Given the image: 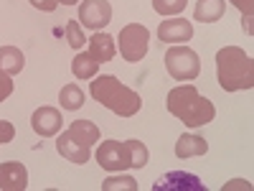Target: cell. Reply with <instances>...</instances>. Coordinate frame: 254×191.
Wrapping results in <instances>:
<instances>
[{
	"label": "cell",
	"instance_id": "obj_1",
	"mask_svg": "<svg viewBox=\"0 0 254 191\" xmlns=\"http://www.w3.org/2000/svg\"><path fill=\"white\" fill-rule=\"evenodd\" d=\"M168 112L176 115L183 125L188 127H201L208 125L216 117V107L214 102L198 95V90L193 84H183V87H176L168 92Z\"/></svg>",
	"mask_w": 254,
	"mask_h": 191
},
{
	"label": "cell",
	"instance_id": "obj_2",
	"mask_svg": "<svg viewBox=\"0 0 254 191\" xmlns=\"http://www.w3.org/2000/svg\"><path fill=\"white\" fill-rule=\"evenodd\" d=\"M216 79L224 92H242L254 87V61L239 46H224L216 54Z\"/></svg>",
	"mask_w": 254,
	"mask_h": 191
},
{
	"label": "cell",
	"instance_id": "obj_3",
	"mask_svg": "<svg viewBox=\"0 0 254 191\" xmlns=\"http://www.w3.org/2000/svg\"><path fill=\"white\" fill-rule=\"evenodd\" d=\"M89 92H92V97H94L99 104H104V107L112 110V112L120 115V117H132V115H137L140 107H142L140 95H137L135 90H130V87H125V84H122L117 77H112V74L94 77Z\"/></svg>",
	"mask_w": 254,
	"mask_h": 191
},
{
	"label": "cell",
	"instance_id": "obj_4",
	"mask_svg": "<svg viewBox=\"0 0 254 191\" xmlns=\"http://www.w3.org/2000/svg\"><path fill=\"white\" fill-rule=\"evenodd\" d=\"M165 69L176 82H193L201 74V59L188 46H171L165 51Z\"/></svg>",
	"mask_w": 254,
	"mask_h": 191
},
{
	"label": "cell",
	"instance_id": "obj_5",
	"mask_svg": "<svg viewBox=\"0 0 254 191\" xmlns=\"http://www.w3.org/2000/svg\"><path fill=\"white\" fill-rule=\"evenodd\" d=\"M120 54L125 61H142V56L147 54V44H150V31L140 23H127L122 31H120Z\"/></svg>",
	"mask_w": 254,
	"mask_h": 191
},
{
	"label": "cell",
	"instance_id": "obj_6",
	"mask_svg": "<svg viewBox=\"0 0 254 191\" xmlns=\"http://www.w3.org/2000/svg\"><path fill=\"white\" fill-rule=\"evenodd\" d=\"M97 163L104 168V171H125V168H130V151H127V143H120V140L99 143Z\"/></svg>",
	"mask_w": 254,
	"mask_h": 191
},
{
	"label": "cell",
	"instance_id": "obj_7",
	"mask_svg": "<svg viewBox=\"0 0 254 191\" xmlns=\"http://www.w3.org/2000/svg\"><path fill=\"white\" fill-rule=\"evenodd\" d=\"M79 20H81L84 28L99 31L112 20V5L107 0H84L81 8H79Z\"/></svg>",
	"mask_w": 254,
	"mask_h": 191
},
{
	"label": "cell",
	"instance_id": "obj_8",
	"mask_svg": "<svg viewBox=\"0 0 254 191\" xmlns=\"http://www.w3.org/2000/svg\"><path fill=\"white\" fill-rule=\"evenodd\" d=\"M92 145H87L84 140H79L71 130H66V133H61V138L56 140V151L66 158V161H71V163H76V166H84L89 161V156H92V151H89Z\"/></svg>",
	"mask_w": 254,
	"mask_h": 191
},
{
	"label": "cell",
	"instance_id": "obj_9",
	"mask_svg": "<svg viewBox=\"0 0 254 191\" xmlns=\"http://www.w3.org/2000/svg\"><path fill=\"white\" fill-rule=\"evenodd\" d=\"M158 38L163 44H186L193 38V26L186 18H168L158 26Z\"/></svg>",
	"mask_w": 254,
	"mask_h": 191
},
{
	"label": "cell",
	"instance_id": "obj_10",
	"mask_svg": "<svg viewBox=\"0 0 254 191\" xmlns=\"http://www.w3.org/2000/svg\"><path fill=\"white\" fill-rule=\"evenodd\" d=\"M28 186V171L23 163L5 161L0 163V189L3 191H23Z\"/></svg>",
	"mask_w": 254,
	"mask_h": 191
},
{
	"label": "cell",
	"instance_id": "obj_11",
	"mask_svg": "<svg viewBox=\"0 0 254 191\" xmlns=\"http://www.w3.org/2000/svg\"><path fill=\"white\" fill-rule=\"evenodd\" d=\"M61 112L56 107H38L31 115V127L41 135V138H51L61 130Z\"/></svg>",
	"mask_w": 254,
	"mask_h": 191
},
{
	"label": "cell",
	"instance_id": "obj_12",
	"mask_svg": "<svg viewBox=\"0 0 254 191\" xmlns=\"http://www.w3.org/2000/svg\"><path fill=\"white\" fill-rule=\"evenodd\" d=\"M153 189H155V191H171V189H178V191H206V186L201 184L198 176H193V174H181V171H173V174L160 176Z\"/></svg>",
	"mask_w": 254,
	"mask_h": 191
},
{
	"label": "cell",
	"instance_id": "obj_13",
	"mask_svg": "<svg viewBox=\"0 0 254 191\" xmlns=\"http://www.w3.org/2000/svg\"><path fill=\"white\" fill-rule=\"evenodd\" d=\"M87 44H89V54L94 56V61L104 64V61H112L115 59V38L110 33H94L92 38H87Z\"/></svg>",
	"mask_w": 254,
	"mask_h": 191
},
{
	"label": "cell",
	"instance_id": "obj_14",
	"mask_svg": "<svg viewBox=\"0 0 254 191\" xmlns=\"http://www.w3.org/2000/svg\"><path fill=\"white\" fill-rule=\"evenodd\" d=\"M224 13H226V0H198L193 18L198 23H216L224 18Z\"/></svg>",
	"mask_w": 254,
	"mask_h": 191
},
{
	"label": "cell",
	"instance_id": "obj_15",
	"mask_svg": "<svg viewBox=\"0 0 254 191\" xmlns=\"http://www.w3.org/2000/svg\"><path fill=\"white\" fill-rule=\"evenodd\" d=\"M208 143L201 135H181L176 143V156L178 158H196V156H206Z\"/></svg>",
	"mask_w": 254,
	"mask_h": 191
},
{
	"label": "cell",
	"instance_id": "obj_16",
	"mask_svg": "<svg viewBox=\"0 0 254 191\" xmlns=\"http://www.w3.org/2000/svg\"><path fill=\"white\" fill-rule=\"evenodd\" d=\"M26 67V56L20 49L15 46H3L0 49V72H5V74H20Z\"/></svg>",
	"mask_w": 254,
	"mask_h": 191
},
{
	"label": "cell",
	"instance_id": "obj_17",
	"mask_svg": "<svg viewBox=\"0 0 254 191\" xmlns=\"http://www.w3.org/2000/svg\"><path fill=\"white\" fill-rule=\"evenodd\" d=\"M71 72L76 79H94L97 72H99V61H94V56L87 51H79L74 59H71Z\"/></svg>",
	"mask_w": 254,
	"mask_h": 191
},
{
	"label": "cell",
	"instance_id": "obj_18",
	"mask_svg": "<svg viewBox=\"0 0 254 191\" xmlns=\"http://www.w3.org/2000/svg\"><path fill=\"white\" fill-rule=\"evenodd\" d=\"M84 92H81V87H76V84H66V87H61V92H59V102H61V110H79L81 104H84Z\"/></svg>",
	"mask_w": 254,
	"mask_h": 191
},
{
	"label": "cell",
	"instance_id": "obj_19",
	"mask_svg": "<svg viewBox=\"0 0 254 191\" xmlns=\"http://www.w3.org/2000/svg\"><path fill=\"white\" fill-rule=\"evenodd\" d=\"M69 130H71L79 140H84L87 145H94V143L99 140V127H97L92 120H74Z\"/></svg>",
	"mask_w": 254,
	"mask_h": 191
},
{
	"label": "cell",
	"instance_id": "obj_20",
	"mask_svg": "<svg viewBox=\"0 0 254 191\" xmlns=\"http://www.w3.org/2000/svg\"><path fill=\"white\" fill-rule=\"evenodd\" d=\"M127 151H130V168H145V166H147V158H150V153H147L145 143H140V140H127Z\"/></svg>",
	"mask_w": 254,
	"mask_h": 191
},
{
	"label": "cell",
	"instance_id": "obj_21",
	"mask_svg": "<svg viewBox=\"0 0 254 191\" xmlns=\"http://www.w3.org/2000/svg\"><path fill=\"white\" fill-rule=\"evenodd\" d=\"M64 33H66L69 46H71V49H76V51H81V46L87 44V36H84V31H81V23H79V20H69L66 28H64Z\"/></svg>",
	"mask_w": 254,
	"mask_h": 191
},
{
	"label": "cell",
	"instance_id": "obj_22",
	"mask_svg": "<svg viewBox=\"0 0 254 191\" xmlns=\"http://www.w3.org/2000/svg\"><path fill=\"white\" fill-rule=\"evenodd\" d=\"M188 5V0H153V8L160 15H178Z\"/></svg>",
	"mask_w": 254,
	"mask_h": 191
},
{
	"label": "cell",
	"instance_id": "obj_23",
	"mask_svg": "<svg viewBox=\"0 0 254 191\" xmlns=\"http://www.w3.org/2000/svg\"><path fill=\"white\" fill-rule=\"evenodd\" d=\"M115 189L137 191V181L132 176H110L107 181H102V191H115Z\"/></svg>",
	"mask_w": 254,
	"mask_h": 191
},
{
	"label": "cell",
	"instance_id": "obj_24",
	"mask_svg": "<svg viewBox=\"0 0 254 191\" xmlns=\"http://www.w3.org/2000/svg\"><path fill=\"white\" fill-rule=\"evenodd\" d=\"M231 3H234L242 13H244V23H247V31L252 33V13H254V0H231Z\"/></svg>",
	"mask_w": 254,
	"mask_h": 191
},
{
	"label": "cell",
	"instance_id": "obj_25",
	"mask_svg": "<svg viewBox=\"0 0 254 191\" xmlns=\"http://www.w3.org/2000/svg\"><path fill=\"white\" fill-rule=\"evenodd\" d=\"M10 95H13V79H10V74L0 72V102H5Z\"/></svg>",
	"mask_w": 254,
	"mask_h": 191
},
{
	"label": "cell",
	"instance_id": "obj_26",
	"mask_svg": "<svg viewBox=\"0 0 254 191\" xmlns=\"http://www.w3.org/2000/svg\"><path fill=\"white\" fill-rule=\"evenodd\" d=\"M13 138H15V127H13V122H8V120H0V145L10 143Z\"/></svg>",
	"mask_w": 254,
	"mask_h": 191
},
{
	"label": "cell",
	"instance_id": "obj_27",
	"mask_svg": "<svg viewBox=\"0 0 254 191\" xmlns=\"http://www.w3.org/2000/svg\"><path fill=\"white\" fill-rule=\"evenodd\" d=\"M31 5H33V8H38V10H46V13H51V10H56L59 0H31Z\"/></svg>",
	"mask_w": 254,
	"mask_h": 191
},
{
	"label": "cell",
	"instance_id": "obj_28",
	"mask_svg": "<svg viewBox=\"0 0 254 191\" xmlns=\"http://www.w3.org/2000/svg\"><path fill=\"white\" fill-rule=\"evenodd\" d=\"M59 3H64V5H74V3H79V0H59Z\"/></svg>",
	"mask_w": 254,
	"mask_h": 191
}]
</instances>
